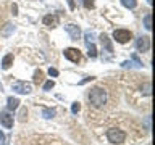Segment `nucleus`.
Listing matches in <instances>:
<instances>
[{"label":"nucleus","mask_w":155,"mask_h":145,"mask_svg":"<svg viewBox=\"0 0 155 145\" xmlns=\"http://www.w3.org/2000/svg\"><path fill=\"white\" fill-rule=\"evenodd\" d=\"M89 102L95 106V108L104 106V105L107 103V92H105L104 89H100V87L92 89V90L89 92Z\"/></svg>","instance_id":"nucleus-1"},{"label":"nucleus","mask_w":155,"mask_h":145,"mask_svg":"<svg viewBox=\"0 0 155 145\" xmlns=\"http://www.w3.org/2000/svg\"><path fill=\"white\" fill-rule=\"evenodd\" d=\"M107 139H108L111 143H115V145H121L124 142V139H126V134L123 132V130H120V129H110L108 132H107Z\"/></svg>","instance_id":"nucleus-2"},{"label":"nucleus","mask_w":155,"mask_h":145,"mask_svg":"<svg viewBox=\"0 0 155 145\" xmlns=\"http://www.w3.org/2000/svg\"><path fill=\"white\" fill-rule=\"evenodd\" d=\"M131 37H133V34H131V31H128V29H115L113 31V39L118 44L129 42Z\"/></svg>","instance_id":"nucleus-3"},{"label":"nucleus","mask_w":155,"mask_h":145,"mask_svg":"<svg viewBox=\"0 0 155 145\" xmlns=\"http://www.w3.org/2000/svg\"><path fill=\"white\" fill-rule=\"evenodd\" d=\"M63 55H65V58H68L70 61L73 63H79L81 61V52L78 50V48H65V52H63Z\"/></svg>","instance_id":"nucleus-4"},{"label":"nucleus","mask_w":155,"mask_h":145,"mask_svg":"<svg viewBox=\"0 0 155 145\" xmlns=\"http://www.w3.org/2000/svg\"><path fill=\"white\" fill-rule=\"evenodd\" d=\"M12 87H13V92H16V94H29V92L32 90L31 84H28V82H23V81L15 82Z\"/></svg>","instance_id":"nucleus-5"},{"label":"nucleus","mask_w":155,"mask_h":145,"mask_svg":"<svg viewBox=\"0 0 155 145\" xmlns=\"http://www.w3.org/2000/svg\"><path fill=\"white\" fill-rule=\"evenodd\" d=\"M136 48H137V52L140 53H144V52H147L149 48H150V39L149 37H139L137 40H136Z\"/></svg>","instance_id":"nucleus-6"},{"label":"nucleus","mask_w":155,"mask_h":145,"mask_svg":"<svg viewBox=\"0 0 155 145\" xmlns=\"http://www.w3.org/2000/svg\"><path fill=\"white\" fill-rule=\"evenodd\" d=\"M0 124L7 129H12L13 127V116L10 113H7V111H2L0 113Z\"/></svg>","instance_id":"nucleus-7"},{"label":"nucleus","mask_w":155,"mask_h":145,"mask_svg":"<svg viewBox=\"0 0 155 145\" xmlns=\"http://www.w3.org/2000/svg\"><path fill=\"white\" fill-rule=\"evenodd\" d=\"M65 29H66V32L70 34V37L73 40H78V39L81 37V29H79V26H76V24H66Z\"/></svg>","instance_id":"nucleus-8"},{"label":"nucleus","mask_w":155,"mask_h":145,"mask_svg":"<svg viewBox=\"0 0 155 145\" xmlns=\"http://www.w3.org/2000/svg\"><path fill=\"white\" fill-rule=\"evenodd\" d=\"M58 21H60V18H58L57 14H47V16H44V19H42V23L48 27H57Z\"/></svg>","instance_id":"nucleus-9"},{"label":"nucleus","mask_w":155,"mask_h":145,"mask_svg":"<svg viewBox=\"0 0 155 145\" xmlns=\"http://www.w3.org/2000/svg\"><path fill=\"white\" fill-rule=\"evenodd\" d=\"M100 42H102V47L105 48V52L113 53V45H111V40H110V37L107 36V34H102L100 36Z\"/></svg>","instance_id":"nucleus-10"},{"label":"nucleus","mask_w":155,"mask_h":145,"mask_svg":"<svg viewBox=\"0 0 155 145\" xmlns=\"http://www.w3.org/2000/svg\"><path fill=\"white\" fill-rule=\"evenodd\" d=\"M12 65H13V55H12V53H8V55H5L3 60H2V68H3V69H10Z\"/></svg>","instance_id":"nucleus-11"},{"label":"nucleus","mask_w":155,"mask_h":145,"mask_svg":"<svg viewBox=\"0 0 155 145\" xmlns=\"http://www.w3.org/2000/svg\"><path fill=\"white\" fill-rule=\"evenodd\" d=\"M13 31H15V26H13L12 23H8V24H5V27L0 31V34H2L3 37H8L10 34H13Z\"/></svg>","instance_id":"nucleus-12"},{"label":"nucleus","mask_w":155,"mask_h":145,"mask_svg":"<svg viewBox=\"0 0 155 145\" xmlns=\"http://www.w3.org/2000/svg\"><path fill=\"white\" fill-rule=\"evenodd\" d=\"M7 106H8V110H16L18 106H19V100L18 98H15V97H10L8 102H7Z\"/></svg>","instance_id":"nucleus-13"},{"label":"nucleus","mask_w":155,"mask_h":145,"mask_svg":"<svg viewBox=\"0 0 155 145\" xmlns=\"http://www.w3.org/2000/svg\"><path fill=\"white\" fill-rule=\"evenodd\" d=\"M42 116L45 119H52L55 116V110L53 108H42Z\"/></svg>","instance_id":"nucleus-14"},{"label":"nucleus","mask_w":155,"mask_h":145,"mask_svg":"<svg viewBox=\"0 0 155 145\" xmlns=\"http://www.w3.org/2000/svg\"><path fill=\"white\" fill-rule=\"evenodd\" d=\"M94 39H95V34L94 32H92V31H86V34H84L86 45H87V44H94Z\"/></svg>","instance_id":"nucleus-15"},{"label":"nucleus","mask_w":155,"mask_h":145,"mask_svg":"<svg viewBox=\"0 0 155 145\" xmlns=\"http://www.w3.org/2000/svg\"><path fill=\"white\" fill-rule=\"evenodd\" d=\"M87 55H89L91 58L97 56V48H95L94 44H87Z\"/></svg>","instance_id":"nucleus-16"},{"label":"nucleus","mask_w":155,"mask_h":145,"mask_svg":"<svg viewBox=\"0 0 155 145\" xmlns=\"http://www.w3.org/2000/svg\"><path fill=\"white\" fill-rule=\"evenodd\" d=\"M34 84H41V82L44 81V72L41 71V69H37L36 72H34Z\"/></svg>","instance_id":"nucleus-17"},{"label":"nucleus","mask_w":155,"mask_h":145,"mask_svg":"<svg viewBox=\"0 0 155 145\" xmlns=\"http://www.w3.org/2000/svg\"><path fill=\"white\" fill-rule=\"evenodd\" d=\"M150 21H152V16H150V14H145V16H144V27L147 29V31H150V29H152V24H150Z\"/></svg>","instance_id":"nucleus-18"},{"label":"nucleus","mask_w":155,"mask_h":145,"mask_svg":"<svg viewBox=\"0 0 155 145\" xmlns=\"http://www.w3.org/2000/svg\"><path fill=\"white\" fill-rule=\"evenodd\" d=\"M121 3H123L126 8H136V5H137L136 0H121Z\"/></svg>","instance_id":"nucleus-19"},{"label":"nucleus","mask_w":155,"mask_h":145,"mask_svg":"<svg viewBox=\"0 0 155 145\" xmlns=\"http://www.w3.org/2000/svg\"><path fill=\"white\" fill-rule=\"evenodd\" d=\"M26 118H28V110L26 108H21V111H19V121H21V123H24V121H26Z\"/></svg>","instance_id":"nucleus-20"},{"label":"nucleus","mask_w":155,"mask_h":145,"mask_svg":"<svg viewBox=\"0 0 155 145\" xmlns=\"http://www.w3.org/2000/svg\"><path fill=\"white\" fill-rule=\"evenodd\" d=\"M82 5H84L87 10H92L94 8V0H82Z\"/></svg>","instance_id":"nucleus-21"},{"label":"nucleus","mask_w":155,"mask_h":145,"mask_svg":"<svg viewBox=\"0 0 155 145\" xmlns=\"http://www.w3.org/2000/svg\"><path fill=\"white\" fill-rule=\"evenodd\" d=\"M55 87V82L53 81H47L45 84H44V90H50V89H53Z\"/></svg>","instance_id":"nucleus-22"},{"label":"nucleus","mask_w":155,"mask_h":145,"mask_svg":"<svg viewBox=\"0 0 155 145\" xmlns=\"http://www.w3.org/2000/svg\"><path fill=\"white\" fill-rule=\"evenodd\" d=\"M79 110H81V105H79V103H73V106H71V111H73V113L76 114Z\"/></svg>","instance_id":"nucleus-23"},{"label":"nucleus","mask_w":155,"mask_h":145,"mask_svg":"<svg viewBox=\"0 0 155 145\" xmlns=\"http://www.w3.org/2000/svg\"><path fill=\"white\" fill-rule=\"evenodd\" d=\"M144 94L145 95H150V82H147V84L144 85Z\"/></svg>","instance_id":"nucleus-24"},{"label":"nucleus","mask_w":155,"mask_h":145,"mask_svg":"<svg viewBox=\"0 0 155 145\" xmlns=\"http://www.w3.org/2000/svg\"><path fill=\"white\" fill-rule=\"evenodd\" d=\"M48 74L53 76V77H57V76H58V71L55 69V68H50V69H48Z\"/></svg>","instance_id":"nucleus-25"},{"label":"nucleus","mask_w":155,"mask_h":145,"mask_svg":"<svg viewBox=\"0 0 155 145\" xmlns=\"http://www.w3.org/2000/svg\"><path fill=\"white\" fill-rule=\"evenodd\" d=\"M66 2H68V7H70V10H74V8H76L74 0H66Z\"/></svg>","instance_id":"nucleus-26"},{"label":"nucleus","mask_w":155,"mask_h":145,"mask_svg":"<svg viewBox=\"0 0 155 145\" xmlns=\"http://www.w3.org/2000/svg\"><path fill=\"white\" fill-rule=\"evenodd\" d=\"M12 13H13V14H18V5H16V3L12 5Z\"/></svg>","instance_id":"nucleus-27"},{"label":"nucleus","mask_w":155,"mask_h":145,"mask_svg":"<svg viewBox=\"0 0 155 145\" xmlns=\"http://www.w3.org/2000/svg\"><path fill=\"white\" fill-rule=\"evenodd\" d=\"M92 79H94V77H86L84 81H81V84H86V82H89V81H92Z\"/></svg>","instance_id":"nucleus-28"},{"label":"nucleus","mask_w":155,"mask_h":145,"mask_svg":"<svg viewBox=\"0 0 155 145\" xmlns=\"http://www.w3.org/2000/svg\"><path fill=\"white\" fill-rule=\"evenodd\" d=\"M3 140H5V134L2 132V130H0V143H2V142H3Z\"/></svg>","instance_id":"nucleus-29"},{"label":"nucleus","mask_w":155,"mask_h":145,"mask_svg":"<svg viewBox=\"0 0 155 145\" xmlns=\"http://www.w3.org/2000/svg\"><path fill=\"white\" fill-rule=\"evenodd\" d=\"M147 2H149V3H152V0H147Z\"/></svg>","instance_id":"nucleus-30"}]
</instances>
